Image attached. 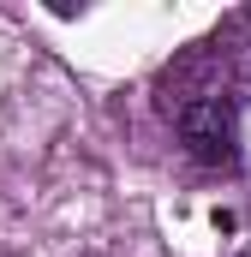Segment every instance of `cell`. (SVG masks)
Instances as JSON below:
<instances>
[{"label":"cell","mask_w":251,"mask_h":257,"mask_svg":"<svg viewBox=\"0 0 251 257\" xmlns=\"http://www.w3.org/2000/svg\"><path fill=\"white\" fill-rule=\"evenodd\" d=\"M180 138L203 168H239V102L233 96H197L180 108Z\"/></svg>","instance_id":"1"}]
</instances>
